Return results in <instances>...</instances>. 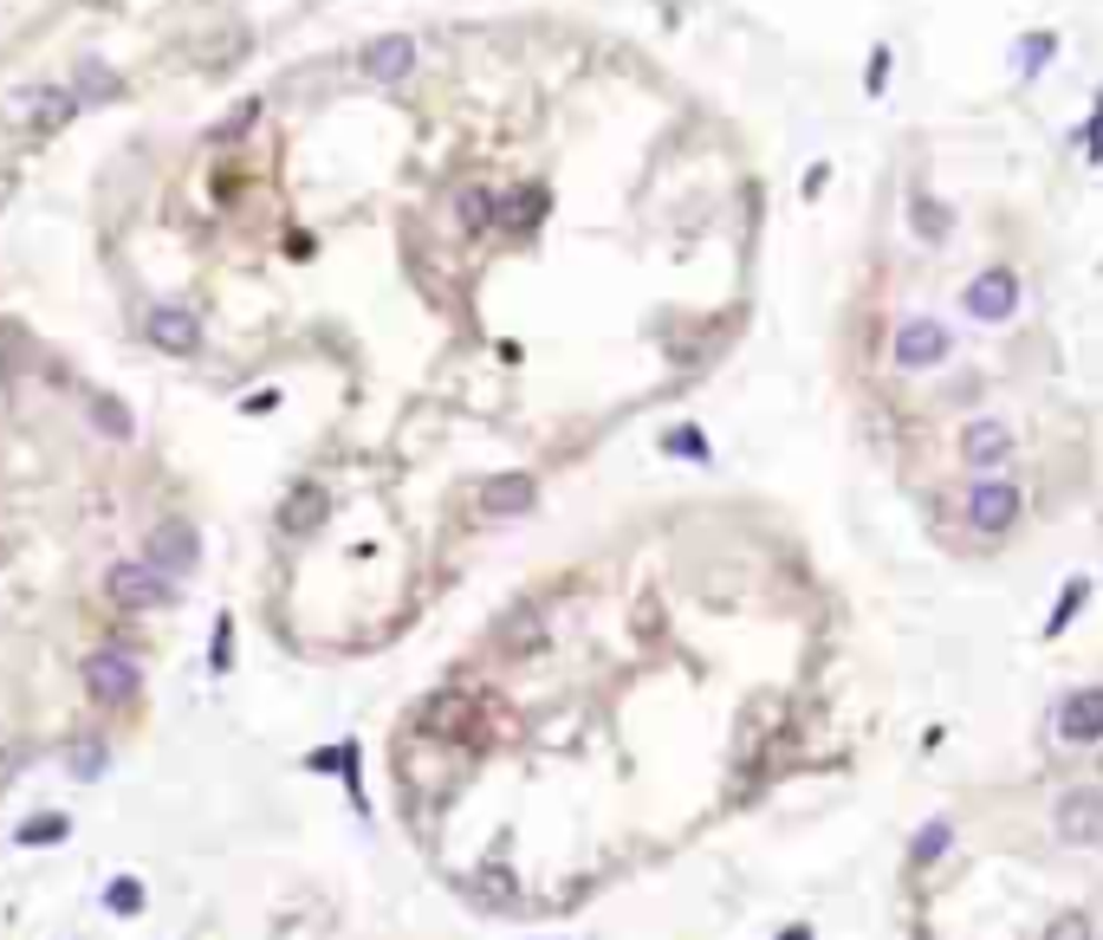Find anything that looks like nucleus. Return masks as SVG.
<instances>
[{"instance_id": "obj_3", "label": "nucleus", "mask_w": 1103, "mask_h": 940, "mask_svg": "<svg viewBox=\"0 0 1103 940\" xmlns=\"http://www.w3.org/2000/svg\"><path fill=\"white\" fill-rule=\"evenodd\" d=\"M961 305H967V318H981V325H1006V318L1020 311V273H1013V266L974 273L967 293H961Z\"/></svg>"}, {"instance_id": "obj_13", "label": "nucleus", "mask_w": 1103, "mask_h": 940, "mask_svg": "<svg viewBox=\"0 0 1103 940\" xmlns=\"http://www.w3.org/2000/svg\"><path fill=\"white\" fill-rule=\"evenodd\" d=\"M545 188H513V195H500V227L506 234H526V227H539L545 221Z\"/></svg>"}, {"instance_id": "obj_1", "label": "nucleus", "mask_w": 1103, "mask_h": 940, "mask_svg": "<svg viewBox=\"0 0 1103 940\" xmlns=\"http://www.w3.org/2000/svg\"><path fill=\"white\" fill-rule=\"evenodd\" d=\"M961 520L974 538H1006V532L1026 520V487L1013 474H974L967 499H961Z\"/></svg>"}, {"instance_id": "obj_7", "label": "nucleus", "mask_w": 1103, "mask_h": 940, "mask_svg": "<svg viewBox=\"0 0 1103 940\" xmlns=\"http://www.w3.org/2000/svg\"><path fill=\"white\" fill-rule=\"evenodd\" d=\"M85 687L117 708V701H130V694L144 687V675H137V662H130L124 649H91V655H85Z\"/></svg>"}, {"instance_id": "obj_19", "label": "nucleus", "mask_w": 1103, "mask_h": 940, "mask_svg": "<svg viewBox=\"0 0 1103 940\" xmlns=\"http://www.w3.org/2000/svg\"><path fill=\"white\" fill-rule=\"evenodd\" d=\"M1038 940H1097V921L1084 914V908H1058L1052 921H1045V934Z\"/></svg>"}, {"instance_id": "obj_18", "label": "nucleus", "mask_w": 1103, "mask_h": 940, "mask_svg": "<svg viewBox=\"0 0 1103 940\" xmlns=\"http://www.w3.org/2000/svg\"><path fill=\"white\" fill-rule=\"evenodd\" d=\"M318 520H325V493L318 487H299L293 499H286V513H279V526L286 532H312Z\"/></svg>"}, {"instance_id": "obj_6", "label": "nucleus", "mask_w": 1103, "mask_h": 940, "mask_svg": "<svg viewBox=\"0 0 1103 940\" xmlns=\"http://www.w3.org/2000/svg\"><path fill=\"white\" fill-rule=\"evenodd\" d=\"M1052 733L1065 746H1097L1103 740V687H1071L1065 701L1052 708Z\"/></svg>"}, {"instance_id": "obj_17", "label": "nucleus", "mask_w": 1103, "mask_h": 940, "mask_svg": "<svg viewBox=\"0 0 1103 940\" xmlns=\"http://www.w3.org/2000/svg\"><path fill=\"white\" fill-rule=\"evenodd\" d=\"M455 215H461V227H467V234H488V227L500 221V201L488 195V188H461Z\"/></svg>"}, {"instance_id": "obj_23", "label": "nucleus", "mask_w": 1103, "mask_h": 940, "mask_svg": "<svg viewBox=\"0 0 1103 940\" xmlns=\"http://www.w3.org/2000/svg\"><path fill=\"white\" fill-rule=\"evenodd\" d=\"M1052 52H1058V39L1052 33H1026V46H1020V72H1038Z\"/></svg>"}, {"instance_id": "obj_10", "label": "nucleus", "mask_w": 1103, "mask_h": 940, "mask_svg": "<svg viewBox=\"0 0 1103 940\" xmlns=\"http://www.w3.org/2000/svg\"><path fill=\"white\" fill-rule=\"evenodd\" d=\"M539 499V481L533 474H494L488 487H481V513H494V520H513V513H533Z\"/></svg>"}, {"instance_id": "obj_2", "label": "nucleus", "mask_w": 1103, "mask_h": 940, "mask_svg": "<svg viewBox=\"0 0 1103 940\" xmlns=\"http://www.w3.org/2000/svg\"><path fill=\"white\" fill-rule=\"evenodd\" d=\"M954 357V332L942 325V318H903L896 325V338H889V364L896 370H909V376H922V370H942Z\"/></svg>"}, {"instance_id": "obj_24", "label": "nucleus", "mask_w": 1103, "mask_h": 940, "mask_svg": "<svg viewBox=\"0 0 1103 940\" xmlns=\"http://www.w3.org/2000/svg\"><path fill=\"white\" fill-rule=\"evenodd\" d=\"M91 415H98V428H105V435H130V422H124V409H117L111 396H98V403H91Z\"/></svg>"}, {"instance_id": "obj_28", "label": "nucleus", "mask_w": 1103, "mask_h": 940, "mask_svg": "<svg viewBox=\"0 0 1103 940\" xmlns=\"http://www.w3.org/2000/svg\"><path fill=\"white\" fill-rule=\"evenodd\" d=\"M779 940H818V934H811V928H805V921H799V928H786V934H779Z\"/></svg>"}, {"instance_id": "obj_8", "label": "nucleus", "mask_w": 1103, "mask_h": 940, "mask_svg": "<svg viewBox=\"0 0 1103 940\" xmlns=\"http://www.w3.org/2000/svg\"><path fill=\"white\" fill-rule=\"evenodd\" d=\"M111 597L124 603V610H156V603H169V571H156L150 558H137V564H111Z\"/></svg>"}, {"instance_id": "obj_25", "label": "nucleus", "mask_w": 1103, "mask_h": 940, "mask_svg": "<svg viewBox=\"0 0 1103 940\" xmlns=\"http://www.w3.org/2000/svg\"><path fill=\"white\" fill-rule=\"evenodd\" d=\"M662 448H669V454H688V461H708V442H701L695 428H676V435H669Z\"/></svg>"}, {"instance_id": "obj_12", "label": "nucleus", "mask_w": 1103, "mask_h": 940, "mask_svg": "<svg viewBox=\"0 0 1103 940\" xmlns=\"http://www.w3.org/2000/svg\"><path fill=\"white\" fill-rule=\"evenodd\" d=\"M364 72L377 78V85H396V78H410L416 72V39H377L371 52H364Z\"/></svg>"}, {"instance_id": "obj_5", "label": "nucleus", "mask_w": 1103, "mask_h": 940, "mask_svg": "<svg viewBox=\"0 0 1103 940\" xmlns=\"http://www.w3.org/2000/svg\"><path fill=\"white\" fill-rule=\"evenodd\" d=\"M1052 830H1058L1065 843H1077V850H1097L1103 843V791L1097 785L1065 791V798L1052 804Z\"/></svg>"}, {"instance_id": "obj_11", "label": "nucleus", "mask_w": 1103, "mask_h": 940, "mask_svg": "<svg viewBox=\"0 0 1103 940\" xmlns=\"http://www.w3.org/2000/svg\"><path fill=\"white\" fill-rule=\"evenodd\" d=\"M195 558H201V538H195V526L169 520V526L150 532V564H156V571H189Z\"/></svg>"}, {"instance_id": "obj_4", "label": "nucleus", "mask_w": 1103, "mask_h": 940, "mask_svg": "<svg viewBox=\"0 0 1103 940\" xmlns=\"http://www.w3.org/2000/svg\"><path fill=\"white\" fill-rule=\"evenodd\" d=\"M961 461L974 467V474H1006V461L1020 454V442H1013V428L999 422V415H974L967 428H961Z\"/></svg>"}, {"instance_id": "obj_20", "label": "nucleus", "mask_w": 1103, "mask_h": 940, "mask_svg": "<svg viewBox=\"0 0 1103 940\" xmlns=\"http://www.w3.org/2000/svg\"><path fill=\"white\" fill-rule=\"evenodd\" d=\"M1084 597H1091V577H1071V584H1065V597H1058V610L1045 616V636H1065V630H1071V616L1084 610Z\"/></svg>"}, {"instance_id": "obj_9", "label": "nucleus", "mask_w": 1103, "mask_h": 940, "mask_svg": "<svg viewBox=\"0 0 1103 940\" xmlns=\"http://www.w3.org/2000/svg\"><path fill=\"white\" fill-rule=\"evenodd\" d=\"M144 332H150V344L169 350V357H189L195 344H201V325H195V311H183V305H156Z\"/></svg>"}, {"instance_id": "obj_21", "label": "nucleus", "mask_w": 1103, "mask_h": 940, "mask_svg": "<svg viewBox=\"0 0 1103 940\" xmlns=\"http://www.w3.org/2000/svg\"><path fill=\"white\" fill-rule=\"evenodd\" d=\"M467 889H481V896H500V908H513V902H520V882H513V875H506L500 863H481Z\"/></svg>"}, {"instance_id": "obj_27", "label": "nucleus", "mask_w": 1103, "mask_h": 940, "mask_svg": "<svg viewBox=\"0 0 1103 940\" xmlns=\"http://www.w3.org/2000/svg\"><path fill=\"white\" fill-rule=\"evenodd\" d=\"M883 78H889V46H876L870 66H864V85H870V91H883Z\"/></svg>"}, {"instance_id": "obj_22", "label": "nucleus", "mask_w": 1103, "mask_h": 940, "mask_svg": "<svg viewBox=\"0 0 1103 940\" xmlns=\"http://www.w3.org/2000/svg\"><path fill=\"white\" fill-rule=\"evenodd\" d=\"M105 902H111V914H137V908H144V882H130V875H117L111 889H105Z\"/></svg>"}, {"instance_id": "obj_14", "label": "nucleus", "mask_w": 1103, "mask_h": 940, "mask_svg": "<svg viewBox=\"0 0 1103 940\" xmlns=\"http://www.w3.org/2000/svg\"><path fill=\"white\" fill-rule=\"evenodd\" d=\"M948 843H954V824H948V818H928V824L915 830V843H909V875L935 869L942 857H948Z\"/></svg>"}, {"instance_id": "obj_15", "label": "nucleus", "mask_w": 1103, "mask_h": 940, "mask_svg": "<svg viewBox=\"0 0 1103 940\" xmlns=\"http://www.w3.org/2000/svg\"><path fill=\"white\" fill-rule=\"evenodd\" d=\"M72 111H78V91H39L33 105H20V123H33V130H59Z\"/></svg>"}, {"instance_id": "obj_16", "label": "nucleus", "mask_w": 1103, "mask_h": 940, "mask_svg": "<svg viewBox=\"0 0 1103 940\" xmlns=\"http://www.w3.org/2000/svg\"><path fill=\"white\" fill-rule=\"evenodd\" d=\"M909 227L928 240V247H942V240L954 234V215H948V208H935L928 195H909Z\"/></svg>"}, {"instance_id": "obj_26", "label": "nucleus", "mask_w": 1103, "mask_h": 940, "mask_svg": "<svg viewBox=\"0 0 1103 940\" xmlns=\"http://www.w3.org/2000/svg\"><path fill=\"white\" fill-rule=\"evenodd\" d=\"M20 837H27V843H59V837H66V818H39V824H27Z\"/></svg>"}]
</instances>
